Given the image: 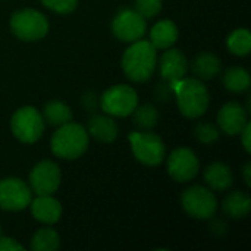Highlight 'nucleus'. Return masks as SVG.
Returning <instances> with one entry per match:
<instances>
[{"instance_id":"1","label":"nucleus","mask_w":251,"mask_h":251,"mask_svg":"<svg viewBox=\"0 0 251 251\" xmlns=\"http://www.w3.org/2000/svg\"><path fill=\"white\" fill-rule=\"evenodd\" d=\"M121 66L132 82H146L157 68V49L149 40L134 41L122 54Z\"/></svg>"},{"instance_id":"2","label":"nucleus","mask_w":251,"mask_h":251,"mask_svg":"<svg viewBox=\"0 0 251 251\" xmlns=\"http://www.w3.org/2000/svg\"><path fill=\"white\" fill-rule=\"evenodd\" d=\"M171 87L174 90L178 109L185 118L197 119L207 112L210 93L204 85V81L197 78H182Z\"/></svg>"},{"instance_id":"3","label":"nucleus","mask_w":251,"mask_h":251,"mask_svg":"<svg viewBox=\"0 0 251 251\" xmlns=\"http://www.w3.org/2000/svg\"><path fill=\"white\" fill-rule=\"evenodd\" d=\"M88 146L90 135L87 132V128L72 121L57 126L50 140L51 153L63 160L79 159L88 150Z\"/></svg>"},{"instance_id":"4","label":"nucleus","mask_w":251,"mask_h":251,"mask_svg":"<svg viewBox=\"0 0 251 251\" xmlns=\"http://www.w3.org/2000/svg\"><path fill=\"white\" fill-rule=\"evenodd\" d=\"M10 31L22 41H38L49 32L50 24L44 13L35 9H21L10 16Z\"/></svg>"},{"instance_id":"5","label":"nucleus","mask_w":251,"mask_h":251,"mask_svg":"<svg viewBox=\"0 0 251 251\" xmlns=\"http://www.w3.org/2000/svg\"><path fill=\"white\" fill-rule=\"evenodd\" d=\"M44 128L46 122L43 115L34 106H22L10 118V131L24 144L37 143L43 137Z\"/></svg>"},{"instance_id":"6","label":"nucleus","mask_w":251,"mask_h":251,"mask_svg":"<svg viewBox=\"0 0 251 251\" xmlns=\"http://www.w3.org/2000/svg\"><path fill=\"white\" fill-rule=\"evenodd\" d=\"M134 157L146 166H159L166 157L163 140L150 131H135L128 135Z\"/></svg>"},{"instance_id":"7","label":"nucleus","mask_w":251,"mask_h":251,"mask_svg":"<svg viewBox=\"0 0 251 251\" xmlns=\"http://www.w3.org/2000/svg\"><path fill=\"white\" fill-rule=\"evenodd\" d=\"M99 104L106 115L113 118H126L138 106V94L131 85L116 84L101 94Z\"/></svg>"},{"instance_id":"8","label":"nucleus","mask_w":251,"mask_h":251,"mask_svg":"<svg viewBox=\"0 0 251 251\" xmlns=\"http://www.w3.org/2000/svg\"><path fill=\"white\" fill-rule=\"evenodd\" d=\"M181 204L187 215L194 219H212L218 210V199L215 193L203 185L188 187L181 196Z\"/></svg>"},{"instance_id":"9","label":"nucleus","mask_w":251,"mask_h":251,"mask_svg":"<svg viewBox=\"0 0 251 251\" xmlns=\"http://www.w3.org/2000/svg\"><path fill=\"white\" fill-rule=\"evenodd\" d=\"M62 184V171L53 160L38 162L29 172L28 185L35 196H53Z\"/></svg>"},{"instance_id":"10","label":"nucleus","mask_w":251,"mask_h":251,"mask_svg":"<svg viewBox=\"0 0 251 251\" xmlns=\"http://www.w3.org/2000/svg\"><path fill=\"white\" fill-rule=\"evenodd\" d=\"M147 31V19L143 18L135 9H121L112 21L113 35L124 43H134L141 40Z\"/></svg>"},{"instance_id":"11","label":"nucleus","mask_w":251,"mask_h":251,"mask_svg":"<svg viewBox=\"0 0 251 251\" xmlns=\"http://www.w3.org/2000/svg\"><path fill=\"white\" fill-rule=\"evenodd\" d=\"M32 191L21 178L0 179V209L6 212H21L29 206Z\"/></svg>"},{"instance_id":"12","label":"nucleus","mask_w":251,"mask_h":251,"mask_svg":"<svg viewBox=\"0 0 251 251\" xmlns=\"http://www.w3.org/2000/svg\"><path fill=\"white\" fill-rule=\"evenodd\" d=\"M166 169L174 181L188 182L197 176L200 171V160L191 149L179 147L169 154Z\"/></svg>"},{"instance_id":"13","label":"nucleus","mask_w":251,"mask_h":251,"mask_svg":"<svg viewBox=\"0 0 251 251\" xmlns=\"http://www.w3.org/2000/svg\"><path fill=\"white\" fill-rule=\"evenodd\" d=\"M190 69V63L187 56L178 50V49H166V51L160 56L159 60V71L160 75L163 78V81H166L168 84H175L179 79L185 78L187 72Z\"/></svg>"},{"instance_id":"14","label":"nucleus","mask_w":251,"mask_h":251,"mask_svg":"<svg viewBox=\"0 0 251 251\" xmlns=\"http://www.w3.org/2000/svg\"><path fill=\"white\" fill-rule=\"evenodd\" d=\"M249 122V112L238 101H229L224 104L218 113V126L226 135L235 137L244 129Z\"/></svg>"},{"instance_id":"15","label":"nucleus","mask_w":251,"mask_h":251,"mask_svg":"<svg viewBox=\"0 0 251 251\" xmlns=\"http://www.w3.org/2000/svg\"><path fill=\"white\" fill-rule=\"evenodd\" d=\"M29 207L34 219L44 225H53L59 222L63 213L60 201L53 196H37L31 200Z\"/></svg>"},{"instance_id":"16","label":"nucleus","mask_w":251,"mask_h":251,"mask_svg":"<svg viewBox=\"0 0 251 251\" xmlns=\"http://www.w3.org/2000/svg\"><path fill=\"white\" fill-rule=\"evenodd\" d=\"M87 132L96 141L103 144H110L118 138L119 126L115 122L113 116L106 113H97L93 115L87 122Z\"/></svg>"},{"instance_id":"17","label":"nucleus","mask_w":251,"mask_h":251,"mask_svg":"<svg viewBox=\"0 0 251 251\" xmlns=\"http://www.w3.org/2000/svg\"><path fill=\"white\" fill-rule=\"evenodd\" d=\"M206 184L212 191H226L234 184L232 169L222 162H213L204 169L203 175Z\"/></svg>"},{"instance_id":"18","label":"nucleus","mask_w":251,"mask_h":251,"mask_svg":"<svg viewBox=\"0 0 251 251\" xmlns=\"http://www.w3.org/2000/svg\"><path fill=\"white\" fill-rule=\"evenodd\" d=\"M179 37V29L176 24L171 19H162L153 25L150 29V43L160 50L172 47Z\"/></svg>"},{"instance_id":"19","label":"nucleus","mask_w":251,"mask_h":251,"mask_svg":"<svg viewBox=\"0 0 251 251\" xmlns=\"http://www.w3.org/2000/svg\"><path fill=\"white\" fill-rule=\"evenodd\" d=\"M221 68H222L221 59L210 51L200 53L191 63V71L194 74V78L200 81L213 79L216 75H219Z\"/></svg>"},{"instance_id":"20","label":"nucleus","mask_w":251,"mask_h":251,"mask_svg":"<svg viewBox=\"0 0 251 251\" xmlns=\"http://www.w3.org/2000/svg\"><path fill=\"white\" fill-rule=\"evenodd\" d=\"M222 209L226 216L232 219H243L249 216L251 210V199L246 191L231 193L222 203Z\"/></svg>"},{"instance_id":"21","label":"nucleus","mask_w":251,"mask_h":251,"mask_svg":"<svg viewBox=\"0 0 251 251\" xmlns=\"http://www.w3.org/2000/svg\"><path fill=\"white\" fill-rule=\"evenodd\" d=\"M43 119L51 126H60L72 121L74 115L71 107L60 100H50L43 107Z\"/></svg>"},{"instance_id":"22","label":"nucleus","mask_w":251,"mask_h":251,"mask_svg":"<svg viewBox=\"0 0 251 251\" xmlns=\"http://www.w3.org/2000/svg\"><path fill=\"white\" fill-rule=\"evenodd\" d=\"M222 81H224V85L228 91L235 93V94L244 93L250 88V72L243 66H232V68L225 71Z\"/></svg>"},{"instance_id":"23","label":"nucleus","mask_w":251,"mask_h":251,"mask_svg":"<svg viewBox=\"0 0 251 251\" xmlns=\"http://www.w3.org/2000/svg\"><path fill=\"white\" fill-rule=\"evenodd\" d=\"M131 115H132V124L140 131H150L159 122V110L150 103L137 106Z\"/></svg>"},{"instance_id":"24","label":"nucleus","mask_w":251,"mask_h":251,"mask_svg":"<svg viewBox=\"0 0 251 251\" xmlns=\"http://www.w3.org/2000/svg\"><path fill=\"white\" fill-rule=\"evenodd\" d=\"M59 247L60 237L51 226L40 228L31 240V249L34 251H56Z\"/></svg>"},{"instance_id":"25","label":"nucleus","mask_w":251,"mask_h":251,"mask_svg":"<svg viewBox=\"0 0 251 251\" xmlns=\"http://www.w3.org/2000/svg\"><path fill=\"white\" fill-rule=\"evenodd\" d=\"M226 47L235 56H247L251 50V32L247 28H237L228 35Z\"/></svg>"},{"instance_id":"26","label":"nucleus","mask_w":251,"mask_h":251,"mask_svg":"<svg viewBox=\"0 0 251 251\" xmlns=\"http://www.w3.org/2000/svg\"><path fill=\"white\" fill-rule=\"evenodd\" d=\"M194 135L203 144H213L219 140L221 131L212 122H199L194 128Z\"/></svg>"},{"instance_id":"27","label":"nucleus","mask_w":251,"mask_h":251,"mask_svg":"<svg viewBox=\"0 0 251 251\" xmlns=\"http://www.w3.org/2000/svg\"><path fill=\"white\" fill-rule=\"evenodd\" d=\"M163 0H135L134 9L146 19H151L160 13Z\"/></svg>"},{"instance_id":"28","label":"nucleus","mask_w":251,"mask_h":251,"mask_svg":"<svg viewBox=\"0 0 251 251\" xmlns=\"http://www.w3.org/2000/svg\"><path fill=\"white\" fill-rule=\"evenodd\" d=\"M41 3L54 13L68 15L78 7V0H41Z\"/></svg>"},{"instance_id":"29","label":"nucleus","mask_w":251,"mask_h":251,"mask_svg":"<svg viewBox=\"0 0 251 251\" xmlns=\"http://www.w3.org/2000/svg\"><path fill=\"white\" fill-rule=\"evenodd\" d=\"M25 247L10 237H0V251H24Z\"/></svg>"},{"instance_id":"30","label":"nucleus","mask_w":251,"mask_h":251,"mask_svg":"<svg viewBox=\"0 0 251 251\" xmlns=\"http://www.w3.org/2000/svg\"><path fill=\"white\" fill-rule=\"evenodd\" d=\"M240 135H241V143H243V147H244V150L247 151V153H250L251 151V124L250 122H247V125L244 126V129L240 132Z\"/></svg>"},{"instance_id":"31","label":"nucleus","mask_w":251,"mask_h":251,"mask_svg":"<svg viewBox=\"0 0 251 251\" xmlns=\"http://www.w3.org/2000/svg\"><path fill=\"white\" fill-rule=\"evenodd\" d=\"M97 103H99V100H96V96H94L93 93H87V94L84 96V106H85L88 110H93V109L97 106Z\"/></svg>"},{"instance_id":"32","label":"nucleus","mask_w":251,"mask_h":251,"mask_svg":"<svg viewBox=\"0 0 251 251\" xmlns=\"http://www.w3.org/2000/svg\"><path fill=\"white\" fill-rule=\"evenodd\" d=\"M243 174H244V181L247 184V187H251V163L247 162L244 169H243Z\"/></svg>"}]
</instances>
